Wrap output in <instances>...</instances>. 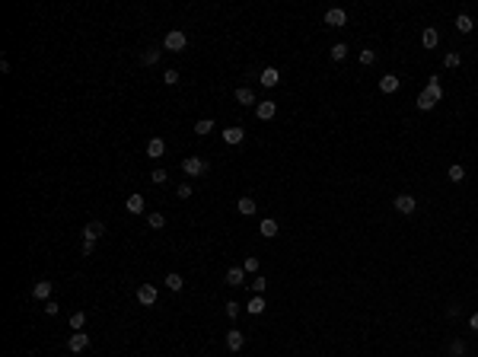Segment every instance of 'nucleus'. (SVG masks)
Instances as JSON below:
<instances>
[{"instance_id":"f257e3e1","label":"nucleus","mask_w":478,"mask_h":357,"mask_svg":"<svg viewBox=\"0 0 478 357\" xmlns=\"http://www.w3.org/2000/svg\"><path fill=\"white\" fill-rule=\"evenodd\" d=\"M185 45H188L185 32H179V29L166 32V38H163V51H185Z\"/></svg>"},{"instance_id":"f03ea898","label":"nucleus","mask_w":478,"mask_h":357,"mask_svg":"<svg viewBox=\"0 0 478 357\" xmlns=\"http://www.w3.org/2000/svg\"><path fill=\"white\" fill-rule=\"evenodd\" d=\"M182 172H185V176H204V172H207V163H204V160H201V157H185V160H182Z\"/></svg>"},{"instance_id":"7ed1b4c3","label":"nucleus","mask_w":478,"mask_h":357,"mask_svg":"<svg viewBox=\"0 0 478 357\" xmlns=\"http://www.w3.org/2000/svg\"><path fill=\"white\" fill-rule=\"evenodd\" d=\"M67 348H70L73 354L86 351V348H90V335H86V332H70V338H67Z\"/></svg>"},{"instance_id":"20e7f679","label":"nucleus","mask_w":478,"mask_h":357,"mask_svg":"<svg viewBox=\"0 0 478 357\" xmlns=\"http://www.w3.org/2000/svg\"><path fill=\"white\" fill-rule=\"evenodd\" d=\"M102 233H105V224H102V220H90V224L83 227V239H90V242L102 239Z\"/></svg>"},{"instance_id":"39448f33","label":"nucleus","mask_w":478,"mask_h":357,"mask_svg":"<svg viewBox=\"0 0 478 357\" xmlns=\"http://www.w3.org/2000/svg\"><path fill=\"white\" fill-rule=\"evenodd\" d=\"M137 303H140V306H153V303H157V287H153V284H140L137 287Z\"/></svg>"},{"instance_id":"423d86ee","label":"nucleus","mask_w":478,"mask_h":357,"mask_svg":"<svg viewBox=\"0 0 478 357\" xmlns=\"http://www.w3.org/2000/svg\"><path fill=\"white\" fill-rule=\"evenodd\" d=\"M258 83L268 86V90H271V86H278L281 83V70H278V67H265V70L258 73Z\"/></svg>"},{"instance_id":"0eeeda50","label":"nucleus","mask_w":478,"mask_h":357,"mask_svg":"<svg viewBox=\"0 0 478 357\" xmlns=\"http://www.w3.org/2000/svg\"><path fill=\"white\" fill-rule=\"evenodd\" d=\"M392 207H395L399 214H414V207H418V201H414L412 195H399V198L392 201Z\"/></svg>"},{"instance_id":"6e6552de","label":"nucleus","mask_w":478,"mask_h":357,"mask_svg":"<svg viewBox=\"0 0 478 357\" xmlns=\"http://www.w3.org/2000/svg\"><path fill=\"white\" fill-rule=\"evenodd\" d=\"M424 96H427L430 102H440V99H443V86H440V80H437V77L427 80V86H424Z\"/></svg>"},{"instance_id":"1a4fd4ad","label":"nucleus","mask_w":478,"mask_h":357,"mask_svg":"<svg viewBox=\"0 0 478 357\" xmlns=\"http://www.w3.org/2000/svg\"><path fill=\"white\" fill-rule=\"evenodd\" d=\"M147 157H150V160H163L166 157V140L163 137H153L150 144H147Z\"/></svg>"},{"instance_id":"9d476101","label":"nucleus","mask_w":478,"mask_h":357,"mask_svg":"<svg viewBox=\"0 0 478 357\" xmlns=\"http://www.w3.org/2000/svg\"><path fill=\"white\" fill-rule=\"evenodd\" d=\"M125 207H127V214H144V211H147V201H144V195H137V192H134L131 198L125 201Z\"/></svg>"},{"instance_id":"9b49d317","label":"nucleus","mask_w":478,"mask_h":357,"mask_svg":"<svg viewBox=\"0 0 478 357\" xmlns=\"http://www.w3.org/2000/svg\"><path fill=\"white\" fill-rule=\"evenodd\" d=\"M274 112H278V105H274L271 99H265V102L255 105V115H258L261 121H271V118H274Z\"/></svg>"},{"instance_id":"f8f14e48","label":"nucleus","mask_w":478,"mask_h":357,"mask_svg":"<svg viewBox=\"0 0 478 357\" xmlns=\"http://www.w3.org/2000/svg\"><path fill=\"white\" fill-rule=\"evenodd\" d=\"M348 23V13L341 10V6H332V10L325 13V26H345Z\"/></svg>"},{"instance_id":"ddd939ff","label":"nucleus","mask_w":478,"mask_h":357,"mask_svg":"<svg viewBox=\"0 0 478 357\" xmlns=\"http://www.w3.org/2000/svg\"><path fill=\"white\" fill-rule=\"evenodd\" d=\"M51 291H55V284H51V281H35V287H32V297H35V300H48Z\"/></svg>"},{"instance_id":"4468645a","label":"nucleus","mask_w":478,"mask_h":357,"mask_svg":"<svg viewBox=\"0 0 478 357\" xmlns=\"http://www.w3.org/2000/svg\"><path fill=\"white\" fill-rule=\"evenodd\" d=\"M437 42H440V32H437L434 26H427V29L421 32V45H424V48L430 51V48H437Z\"/></svg>"},{"instance_id":"2eb2a0df","label":"nucleus","mask_w":478,"mask_h":357,"mask_svg":"<svg viewBox=\"0 0 478 357\" xmlns=\"http://www.w3.org/2000/svg\"><path fill=\"white\" fill-rule=\"evenodd\" d=\"M242 345H246V335H242L239 328H230V332H226V348H230V351H239Z\"/></svg>"},{"instance_id":"dca6fc26","label":"nucleus","mask_w":478,"mask_h":357,"mask_svg":"<svg viewBox=\"0 0 478 357\" xmlns=\"http://www.w3.org/2000/svg\"><path fill=\"white\" fill-rule=\"evenodd\" d=\"M472 29H475V19L469 16V13H459V16H456V32H462V35H469Z\"/></svg>"},{"instance_id":"f3484780","label":"nucleus","mask_w":478,"mask_h":357,"mask_svg":"<svg viewBox=\"0 0 478 357\" xmlns=\"http://www.w3.org/2000/svg\"><path fill=\"white\" fill-rule=\"evenodd\" d=\"M242 137H246V131H242V128H223V140L226 144H242Z\"/></svg>"},{"instance_id":"a211bd4d","label":"nucleus","mask_w":478,"mask_h":357,"mask_svg":"<svg viewBox=\"0 0 478 357\" xmlns=\"http://www.w3.org/2000/svg\"><path fill=\"white\" fill-rule=\"evenodd\" d=\"M236 211L242 214V217H252V214L258 211V204H255L252 198H239V201H236Z\"/></svg>"},{"instance_id":"6ab92c4d","label":"nucleus","mask_w":478,"mask_h":357,"mask_svg":"<svg viewBox=\"0 0 478 357\" xmlns=\"http://www.w3.org/2000/svg\"><path fill=\"white\" fill-rule=\"evenodd\" d=\"M226 284H230V287L246 284V271H242V265H239V268H230V271H226Z\"/></svg>"},{"instance_id":"aec40b11","label":"nucleus","mask_w":478,"mask_h":357,"mask_svg":"<svg viewBox=\"0 0 478 357\" xmlns=\"http://www.w3.org/2000/svg\"><path fill=\"white\" fill-rule=\"evenodd\" d=\"M380 90H382V93H395V90H399V77H395V73H386V77H380Z\"/></svg>"},{"instance_id":"412c9836","label":"nucleus","mask_w":478,"mask_h":357,"mask_svg":"<svg viewBox=\"0 0 478 357\" xmlns=\"http://www.w3.org/2000/svg\"><path fill=\"white\" fill-rule=\"evenodd\" d=\"M236 102L239 105H255V93L249 90V86H239V90H236Z\"/></svg>"},{"instance_id":"4be33fe9","label":"nucleus","mask_w":478,"mask_h":357,"mask_svg":"<svg viewBox=\"0 0 478 357\" xmlns=\"http://www.w3.org/2000/svg\"><path fill=\"white\" fill-rule=\"evenodd\" d=\"M159 55H163V51L159 48H147V51H140V64H147V67H153L159 61Z\"/></svg>"},{"instance_id":"5701e85b","label":"nucleus","mask_w":478,"mask_h":357,"mask_svg":"<svg viewBox=\"0 0 478 357\" xmlns=\"http://www.w3.org/2000/svg\"><path fill=\"white\" fill-rule=\"evenodd\" d=\"M258 233H261L265 239H274V236H278V224H274V220H261Z\"/></svg>"},{"instance_id":"b1692460","label":"nucleus","mask_w":478,"mask_h":357,"mask_svg":"<svg viewBox=\"0 0 478 357\" xmlns=\"http://www.w3.org/2000/svg\"><path fill=\"white\" fill-rule=\"evenodd\" d=\"M214 128H217V125H214V121H211V118H201V121H198V125H194V134H198V137H207V134H211V131H214Z\"/></svg>"},{"instance_id":"393cba45","label":"nucleus","mask_w":478,"mask_h":357,"mask_svg":"<svg viewBox=\"0 0 478 357\" xmlns=\"http://www.w3.org/2000/svg\"><path fill=\"white\" fill-rule=\"evenodd\" d=\"M166 287H169L172 293H176V291H182V287H185V281H182V274L169 271V274H166Z\"/></svg>"},{"instance_id":"a878e982","label":"nucleus","mask_w":478,"mask_h":357,"mask_svg":"<svg viewBox=\"0 0 478 357\" xmlns=\"http://www.w3.org/2000/svg\"><path fill=\"white\" fill-rule=\"evenodd\" d=\"M348 51H351V48H348L345 42H335V45H332V51H328V55H332V61H345V58H348Z\"/></svg>"},{"instance_id":"bb28decb","label":"nucleus","mask_w":478,"mask_h":357,"mask_svg":"<svg viewBox=\"0 0 478 357\" xmlns=\"http://www.w3.org/2000/svg\"><path fill=\"white\" fill-rule=\"evenodd\" d=\"M261 313H265V300L252 297V300H249V316H261Z\"/></svg>"},{"instance_id":"cd10ccee","label":"nucleus","mask_w":478,"mask_h":357,"mask_svg":"<svg viewBox=\"0 0 478 357\" xmlns=\"http://www.w3.org/2000/svg\"><path fill=\"white\" fill-rule=\"evenodd\" d=\"M446 176L453 179V182H466V169H462L459 163H453V166H449V169H446Z\"/></svg>"},{"instance_id":"c85d7f7f","label":"nucleus","mask_w":478,"mask_h":357,"mask_svg":"<svg viewBox=\"0 0 478 357\" xmlns=\"http://www.w3.org/2000/svg\"><path fill=\"white\" fill-rule=\"evenodd\" d=\"M147 224H150L153 230H163V227H166V217H163V214H159V211H153L150 217H147Z\"/></svg>"},{"instance_id":"c756f323","label":"nucleus","mask_w":478,"mask_h":357,"mask_svg":"<svg viewBox=\"0 0 478 357\" xmlns=\"http://www.w3.org/2000/svg\"><path fill=\"white\" fill-rule=\"evenodd\" d=\"M449 354H453V357H462V354H466V341H462V338H453V341H449Z\"/></svg>"},{"instance_id":"7c9ffc66","label":"nucleus","mask_w":478,"mask_h":357,"mask_svg":"<svg viewBox=\"0 0 478 357\" xmlns=\"http://www.w3.org/2000/svg\"><path fill=\"white\" fill-rule=\"evenodd\" d=\"M83 325H86V313H70V328L73 332H80Z\"/></svg>"},{"instance_id":"2f4dec72","label":"nucleus","mask_w":478,"mask_h":357,"mask_svg":"<svg viewBox=\"0 0 478 357\" xmlns=\"http://www.w3.org/2000/svg\"><path fill=\"white\" fill-rule=\"evenodd\" d=\"M242 271H246V274H255V271H258V259H255V255H246V261H242Z\"/></svg>"},{"instance_id":"473e14b6","label":"nucleus","mask_w":478,"mask_h":357,"mask_svg":"<svg viewBox=\"0 0 478 357\" xmlns=\"http://www.w3.org/2000/svg\"><path fill=\"white\" fill-rule=\"evenodd\" d=\"M166 179H169V172H166V169H153L150 172V182H153V185H166Z\"/></svg>"},{"instance_id":"72a5a7b5","label":"nucleus","mask_w":478,"mask_h":357,"mask_svg":"<svg viewBox=\"0 0 478 357\" xmlns=\"http://www.w3.org/2000/svg\"><path fill=\"white\" fill-rule=\"evenodd\" d=\"M360 64H363V67L376 64V51H373V48H363V51H360Z\"/></svg>"},{"instance_id":"f704fd0d","label":"nucleus","mask_w":478,"mask_h":357,"mask_svg":"<svg viewBox=\"0 0 478 357\" xmlns=\"http://www.w3.org/2000/svg\"><path fill=\"white\" fill-rule=\"evenodd\" d=\"M443 64H446V67H449V70H453V67H459V64H462V58H459V51H449V55H446V58H443Z\"/></svg>"},{"instance_id":"c9c22d12","label":"nucleus","mask_w":478,"mask_h":357,"mask_svg":"<svg viewBox=\"0 0 478 357\" xmlns=\"http://www.w3.org/2000/svg\"><path fill=\"white\" fill-rule=\"evenodd\" d=\"M163 83H166V86H176V83H179V70H172V67H169V70L163 73Z\"/></svg>"},{"instance_id":"e433bc0d","label":"nucleus","mask_w":478,"mask_h":357,"mask_svg":"<svg viewBox=\"0 0 478 357\" xmlns=\"http://www.w3.org/2000/svg\"><path fill=\"white\" fill-rule=\"evenodd\" d=\"M414 105H418L421 112H430V109H434L437 102H430V99H427V96H424V93H421V96H418V102H414Z\"/></svg>"},{"instance_id":"4c0bfd02","label":"nucleus","mask_w":478,"mask_h":357,"mask_svg":"<svg viewBox=\"0 0 478 357\" xmlns=\"http://www.w3.org/2000/svg\"><path fill=\"white\" fill-rule=\"evenodd\" d=\"M176 195H179L182 201H188V198H191V185H188V182H182V185L176 188Z\"/></svg>"},{"instance_id":"58836bf2","label":"nucleus","mask_w":478,"mask_h":357,"mask_svg":"<svg viewBox=\"0 0 478 357\" xmlns=\"http://www.w3.org/2000/svg\"><path fill=\"white\" fill-rule=\"evenodd\" d=\"M239 313H242V306H239V303H233V300L226 303V316H230V319H236Z\"/></svg>"},{"instance_id":"ea45409f","label":"nucleus","mask_w":478,"mask_h":357,"mask_svg":"<svg viewBox=\"0 0 478 357\" xmlns=\"http://www.w3.org/2000/svg\"><path fill=\"white\" fill-rule=\"evenodd\" d=\"M265 287H268V281H265V278H252V291H255V293H261Z\"/></svg>"},{"instance_id":"a19ab883","label":"nucleus","mask_w":478,"mask_h":357,"mask_svg":"<svg viewBox=\"0 0 478 357\" xmlns=\"http://www.w3.org/2000/svg\"><path fill=\"white\" fill-rule=\"evenodd\" d=\"M45 313H48V316H58V313H61V306H58L55 300H45Z\"/></svg>"},{"instance_id":"79ce46f5","label":"nucleus","mask_w":478,"mask_h":357,"mask_svg":"<svg viewBox=\"0 0 478 357\" xmlns=\"http://www.w3.org/2000/svg\"><path fill=\"white\" fill-rule=\"evenodd\" d=\"M80 252H83V255H93V252H96V242L83 239V249H80Z\"/></svg>"},{"instance_id":"37998d69","label":"nucleus","mask_w":478,"mask_h":357,"mask_svg":"<svg viewBox=\"0 0 478 357\" xmlns=\"http://www.w3.org/2000/svg\"><path fill=\"white\" fill-rule=\"evenodd\" d=\"M469 325H472L475 332H478V313H472V316H469Z\"/></svg>"},{"instance_id":"c03bdc74","label":"nucleus","mask_w":478,"mask_h":357,"mask_svg":"<svg viewBox=\"0 0 478 357\" xmlns=\"http://www.w3.org/2000/svg\"><path fill=\"white\" fill-rule=\"evenodd\" d=\"M475 29H478V23H475Z\"/></svg>"}]
</instances>
